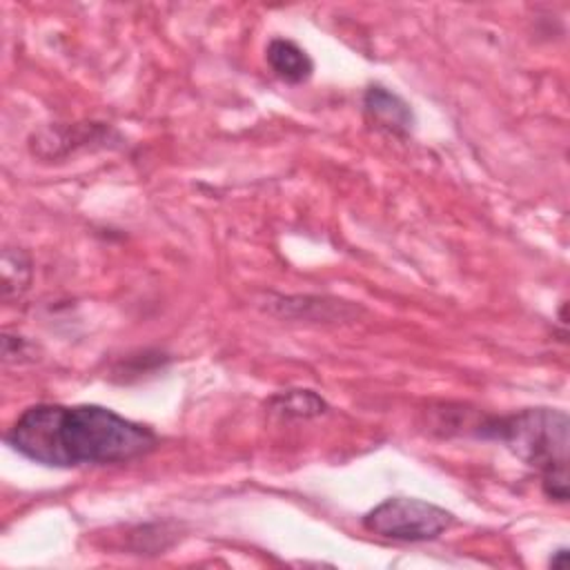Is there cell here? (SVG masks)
I'll use <instances>...</instances> for the list:
<instances>
[{"instance_id":"obj_1","label":"cell","mask_w":570,"mask_h":570,"mask_svg":"<svg viewBox=\"0 0 570 570\" xmlns=\"http://www.w3.org/2000/svg\"><path fill=\"white\" fill-rule=\"evenodd\" d=\"M4 439L29 461L49 468L125 463L156 445V434L147 425L91 403L31 405Z\"/></svg>"},{"instance_id":"obj_2","label":"cell","mask_w":570,"mask_h":570,"mask_svg":"<svg viewBox=\"0 0 570 570\" xmlns=\"http://www.w3.org/2000/svg\"><path fill=\"white\" fill-rule=\"evenodd\" d=\"M523 463L541 472L543 492L550 499H568V414L552 407H530L481 425Z\"/></svg>"},{"instance_id":"obj_3","label":"cell","mask_w":570,"mask_h":570,"mask_svg":"<svg viewBox=\"0 0 570 570\" xmlns=\"http://www.w3.org/2000/svg\"><path fill=\"white\" fill-rule=\"evenodd\" d=\"M452 512L423 499L394 497L374 505L363 517V528L394 541H430L452 525Z\"/></svg>"},{"instance_id":"obj_4","label":"cell","mask_w":570,"mask_h":570,"mask_svg":"<svg viewBox=\"0 0 570 570\" xmlns=\"http://www.w3.org/2000/svg\"><path fill=\"white\" fill-rule=\"evenodd\" d=\"M363 107L370 114V118L374 122H379V127H383L392 134L405 136L414 125V114H412L410 105L401 96H396L394 91H390L381 85H374L365 91Z\"/></svg>"},{"instance_id":"obj_5","label":"cell","mask_w":570,"mask_h":570,"mask_svg":"<svg viewBox=\"0 0 570 570\" xmlns=\"http://www.w3.org/2000/svg\"><path fill=\"white\" fill-rule=\"evenodd\" d=\"M265 56H267V65L272 67V71L289 85L305 82L314 71V62L307 56V51L285 38H274L267 45Z\"/></svg>"},{"instance_id":"obj_6","label":"cell","mask_w":570,"mask_h":570,"mask_svg":"<svg viewBox=\"0 0 570 570\" xmlns=\"http://www.w3.org/2000/svg\"><path fill=\"white\" fill-rule=\"evenodd\" d=\"M283 401V407L281 410H287V412H294L298 416H307V414H318L323 412L325 403L323 399H318L316 394H312L309 390H296V392H289L287 396H281Z\"/></svg>"},{"instance_id":"obj_7","label":"cell","mask_w":570,"mask_h":570,"mask_svg":"<svg viewBox=\"0 0 570 570\" xmlns=\"http://www.w3.org/2000/svg\"><path fill=\"white\" fill-rule=\"evenodd\" d=\"M566 559H568V548H559V550H554L552 554H550V566H563L566 563Z\"/></svg>"}]
</instances>
